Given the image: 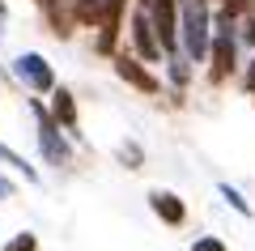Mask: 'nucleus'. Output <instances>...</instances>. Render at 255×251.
<instances>
[{
    "label": "nucleus",
    "instance_id": "39448f33",
    "mask_svg": "<svg viewBox=\"0 0 255 251\" xmlns=\"http://www.w3.org/2000/svg\"><path fill=\"white\" fill-rule=\"evenodd\" d=\"M132 43H136V51L145 55V60H157V55L166 51V47H162V38H157L153 17H149V4H140V9L132 13Z\"/></svg>",
    "mask_w": 255,
    "mask_h": 251
},
{
    "label": "nucleus",
    "instance_id": "423d86ee",
    "mask_svg": "<svg viewBox=\"0 0 255 251\" xmlns=\"http://www.w3.org/2000/svg\"><path fill=\"white\" fill-rule=\"evenodd\" d=\"M115 77H119V81H128V85H132V90H140V94H157V90H162V81H157L140 60H132L128 51H124V55H115Z\"/></svg>",
    "mask_w": 255,
    "mask_h": 251
},
{
    "label": "nucleus",
    "instance_id": "dca6fc26",
    "mask_svg": "<svg viewBox=\"0 0 255 251\" xmlns=\"http://www.w3.org/2000/svg\"><path fill=\"white\" fill-rule=\"evenodd\" d=\"M243 38L255 47V9H251V17H247V30H243Z\"/></svg>",
    "mask_w": 255,
    "mask_h": 251
},
{
    "label": "nucleus",
    "instance_id": "f257e3e1",
    "mask_svg": "<svg viewBox=\"0 0 255 251\" xmlns=\"http://www.w3.org/2000/svg\"><path fill=\"white\" fill-rule=\"evenodd\" d=\"M179 34L187 47V60H209L213 51V30H209V0H183L179 13Z\"/></svg>",
    "mask_w": 255,
    "mask_h": 251
},
{
    "label": "nucleus",
    "instance_id": "ddd939ff",
    "mask_svg": "<svg viewBox=\"0 0 255 251\" xmlns=\"http://www.w3.org/2000/svg\"><path fill=\"white\" fill-rule=\"evenodd\" d=\"M191 251H230V247L217 239V234H200V239L191 243Z\"/></svg>",
    "mask_w": 255,
    "mask_h": 251
},
{
    "label": "nucleus",
    "instance_id": "20e7f679",
    "mask_svg": "<svg viewBox=\"0 0 255 251\" xmlns=\"http://www.w3.org/2000/svg\"><path fill=\"white\" fill-rule=\"evenodd\" d=\"M13 72H17V77L26 81V85H30L34 94H47V90H55V72H51V64H47L38 51H26V55H17Z\"/></svg>",
    "mask_w": 255,
    "mask_h": 251
},
{
    "label": "nucleus",
    "instance_id": "7ed1b4c3",
    "mask_svg": "<svg viewBox=\"0 0 255 251\" xmlns=\"http://www.w3.org/2000/svg\"><path fill=\"white\" fill-rule=\"evenodd\" d=\"M30 111H34V119H38V149H43V158L51 162V166H68L73 153H68V141L60 136V119H55L43 102H30Z\"/></svg>",
    "mask_w": 255,
    "mask_h": 251
},
{
    "label": "nucleus",
    "instance_id": "f03ea898",
    "mask_svg": "<svg viewBox=\"0 0 255 251\" xmlns=\"http://www.w3.org/2000/svg\"><path fill=\"white\" fill-rule=\"evenodd\" d=\"M238 38H234V17L221 9V21H217V38H213V51H209V81L221 85L230 72L238 68Z\"/></svg>",
    "mask_w": 255,
    "mask_h": 251
},
{
    "label": "nucleus",
    "instance_id": "9d476101",
    "mask_svg": "<svg viewBox=\"0 0 255 251\" xmlns=\"http://www.w3.org/2000/svg\"><path fill=\"white\" fill-rule=\"evenodd\" d=\"M0 162H4V166H13V171H21V175H26V183L38 179V171H34V166H26V158H21V153H13L9 145H0Z\"/></svg>",
    "mask_w": 255,
    "mask_h": 251
},
{
    "label": "nucleus",
    "instance_id": "2eb2a0df",
    "mask_svg": "<svg viewBox=\"0 0 255 251\" xmlns=\"http://www.w3.org/2000/svg\"><path fill=\"white\" fill-rule=\"evenodd\" d=\"M187 77H191V72H187V64H183V60H174V64H170V81H174V85H187Z\"/></svg>",
    "mask_w": 255,
    "mask_h": 251
},
{
    "label": "nucleus",
    "instance_id": "f3484780",
    "mask_svg": "<svg viewBox=\"0 0 255 251\" xmlns=\"http://www.w3.org/2000/svg\"><path fill=\"white\" fill-rule=\"evenodd\" d=\"M9 196H13V183L4 179V175H0V200H9Z\"/></svg>",
    "mask_w": 255,
    "mask_h": 251
},
{
    "label": "nucleus",
    "instance_id": "1a4fd4ad",
    "mask_svg": "<svg viewBox=\"0 0 255 251\" xmlns=\"http://www.w3.org/2000/svg\"><path fill=\"white\" fill-rule=\"evenodd\" d=\"M102 13H107V0H77V21L85 26H102Z\"/></svg>",
    "mask_w": 255,
    "mask_h": 251
},
{
    "label": "nucleus",
    "instance_id": "4468645a",
    "mask_svg": "<svg viewBox=\"0 0 255 251\" xmlns=\"http://www.w3.org/2000/svg\"><path fill=\"white\" fill-rule=\"evenodd\" d=\"M119 158H124L128 166L136 171V166H140V145H119Z\"/></svg>",
    "mask_w": 255,
    "mask_h": 251
},
{
    "label": "nucleus",
    "instance_id": "6e6552de",
    "mask_svg": "<svg viewBox=\"0 0 255 251\" xmlns=\"http://www.w3.org/2000/svg\"><path fill=\"white\" fill-rule=\"evenodd\" d=\"M51 115L60 119V128H68V132H77V102L68 90H55L51 94Z\"/></svg>",
    "mask_w": 255,
    "mask_h": 251
},
{
    "label": "nucleus",
    "instance_id": "0eeeda50",
    "mask_svg": "<svg viewBox=\"0 0 255 251\" xmlns=\"http://www.w3.org/2000/svg\"><path fill=\"white\" fill-rule=\"evenodd\" d=\"M149 209H153L166 226H183V222H187V205H183L174 192H162V188L149 192Z\"/></svg>",
    "mask_w": 255,
    "mask_h": 251
},
{
    "label": "nucleus",
    "instance_id": "f8f14e48",
    "mask_svg": "<svg viewBox=\"0 0 255 251\" xmlns=\"http://www.w3.org/2000/svg\"><path fill=\"white\" fill-rule=\"evenodd\" d=\"M4 251H38V239L30 230H21V234H13V239L4 243Z\"/></svg>",
    "mask_w": 255,
    "mask_h": 251
},
{
    "label": "nucleus",
    "instance_id": "9b49d317",
    "mask_svg": "<svg viewBox=\"0 0 255 251\" xmlns=\"http://www.w3.org/2000/svg\"><path fill=\"white\" fill-rule=\"evenodd\" d=\"M221 200H226V205L230 209H234V213H243V217H251V205H247V200H243V192H238V188H230V183H221Z\"/></svg>",
    "mask_w": 255,
    "mask_h": 251
}]
</instances>
